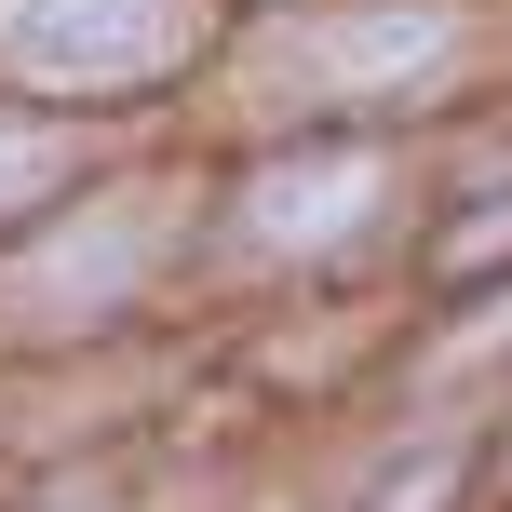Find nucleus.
Instances as JSON below:
<instances>
[{"label":"nucleus","mask_w":512,"mask_h":512,"mask_svg":"<svg viewBox=\"0 0 512 512\" xmlns=\"http://www.w3.org/2000/svg\"><path fill=\"white\" fill-rule=\"evenodd\" d=\"M432 54H445V14H337V27H310V41H283L270 81L351 95V81H405V68H432Z\"/></svg>","instance_id":"nucleus-2"},{"label":"nucleus","mask_w":512,"mask_h":512,"mask_svg":"<svg viewBox=\"0 0 512 512\" xmlns=\"http://www.w3.org/2000/svg\"><path fill=\"white\" fill-rule=\"evenodd\" d=\"M364 203H378V162H364V149H324V162H270L243 216H256V243H337Z\"/></svg>","instance_id":"nucleus-3"},{"label":"nucleus","mask_w":512,"mask_h":512,"mask_svg":"<svg viewBox=\"0 0 512 512\" xmlns=\"http://www.w3.org/2000/svg\"><path fill=\"white\" fill-rule=\"evenodd\" d=\"M41 176H54V135L41 122H0V203H27Z\"/></svg>","instance_id":"nucleus-5"},{"label":"nucleus","mask_w":512,"mask_h":512,"mask_svg":"<svg viewBox=\"0 0 512 512\" xmlns=\"http://www.w3.org/2000/svg\"><path fill=\"white\" fill-rule=\"evenodd\" d=\"M203 41V0H0V54L41 81H149Z\"/></svg>","instance_id":"nucleus-1"},{"label":"nucleus","mask_w":512,"mask_h":512,"mask_svg":"<svg viewBox=\"0 0 512 512\" xmlns=\"http://www.w3.org/2000/svg\"><path fill=\"white\" fill-rule=\"evenodd\" d=\"M149 230H162L149 203H108L95 230H68V243L41 256V270H27V297H41V310H54V297H81V310H108V297H122L135 270H149Z\"/></svg>","instance_id":"nucleus-4"}]
</instances>
